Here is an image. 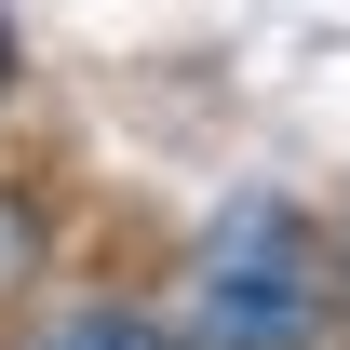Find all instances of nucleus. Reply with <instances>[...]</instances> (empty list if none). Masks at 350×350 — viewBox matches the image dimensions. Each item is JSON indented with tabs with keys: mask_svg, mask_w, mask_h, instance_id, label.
<instances>
[{
	"mask_svg": "<svg viewBox=\"0 0 350 350\" xmlns=\"http://www.w3.org/2000/svg\"><path fill=\"white\" fill-rule=\"evenodd\" d=\"M162 323H175V350H350L337 243H323L283 189H243V202L202 216Z\"/></svg>",
	"mask_w": 350,
	"mask_h": 350,
	"instance_id": "f257e3e1",
	"label": "nucleus"
},
{
	"mask_svg": "<svg viewBox=\"0 0 350 350\" xmlns=\"http://www.w3.org/2000/svg\"><path fill=\"white\" fill-rule=\"evenodd\" d=\"M0 350H175V323L135 310V297H54L41 323H14Z\"/></svg>",
	"mask_w": 350,
	"mask_h": 350,
	"instance_id": "f03ea898",
	"label": "nucleus"
},
{
	"mask_svg": "<svg viewBox=\"0 0 350 350\" xmlns=\"http://www.w3.org/2000/svg\"><path fill=\"white\" fill-rule=\"evenodd\" d=\"M41 256H54V202L27 189V175H0V310L41 283Z\"/></svg>",
	"mask_w": 350,
	"mask_h": 350,
	"instance_id": "7ed1b4c3",
	"label": "nucleus"
},
{
	"mask_svg": "<svg viewBox=\"0 0 350 350\" xmlns=\"http://www.w3.org/2000/svg\"><path fill=\"white\" fill-rule=\"evenodd\" d=\"M323 243H337V297H350V202H337V229H323Z\"/></svg>",
	"mask_w": 350,
	"mask_h": 350,
	"instance_id": "20e7f679",
	"label": "nucleus"
},
{
	"mask_svg": "<svg viewBox=\"0 0 350 350\" xmlns=\"http://www.w3.org/2000/svg\"><path fill=\"white\" fill-rule=\"evenodd\" d=\"M0 94H14V27H0Z\"/></svg>",
	"mask_w": 350,
	"mask_h": 350,
	"instance_id": "39448f33",
	"label": "nucleus"
}]
</instances>
